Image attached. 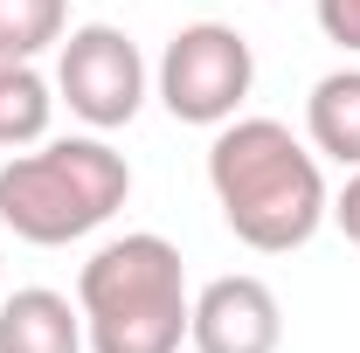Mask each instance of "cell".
I'll list each match as a JSON object with an SVG mask.
<instances>
[{
  "label": "cell",
  "mask_w": 360,
  "mask_h": 353,
  "mask_svg": "<svg viewBox=\"0 0 360 353\" xmlns=\"http://www.w3.org/2000/svg\"><path fill=\"white\" fill-rule=\"evenodd\" d=\"M208 187H215L229 236L264 250V257L305 250L319 236V222H326V208H333L319 153L284 118H229V125H215Z\"/></svg>",
  "instance_id": "cell-1"
},
{
  "label": "cell",
  "mask_w": 360,
  "mask_h": 353,
  "mask_svg": "<svg viewBox=\"0 0 360 353\" xmlns=\"http://www.w3.org/2000/svg\"><path fill=\"white\" fill-rule=\"evenodd\" d=\"M49 118H56V84H49L35 63H7L0 56V146L7 153L42 146Z\"/></svg>",
  "instance_id": "cell-9"
},
{
  "label": "cell",
  "mask_w": 360,
  "mask_h": 353,
  "mask_svg": "<svg viewBox=\"0 0 360 353\" xmlns=\"http://www.w3.org/2000/svg\"><path fill=\"white\" fill-rule=\"evenodd\" d=\"M125 194H132V167L97 132L49 139L42 153H14L0 167V222L35 250L84 243L90 229H104L125 208Z\"/></svg>",
  "instance_id": "cell-3"
},
{
  "label": "cell",
  "mask_w": 360,
  "mask_h": 353,
  "mask_svg": "<svg viewBox=\"0 0 360 353\" xmlns=\"http://www.w3.org/2000/svg\"><path fill=\"white\" fill-rule=\"evenodd\" d=\"M250 84H257V56L229 21H187L153 70V90L180 125H229Z\"/></svg>",
  "instance_id": "cell-4"
},
{
  "label": "cell",
  "mask_w": 360,
  "mask_h": 353,
  "mask_svg": "<svg viewBox=\"0 0 360 353\" xmlns=\"http://www.w3.org/2000/svg\"><path fill=\"white\" fill-rule=\"evenodd\" d=\"M305 139L319 160L360 167V70H326L305 97Z\"/></svg>",
  "instance_id": "cell-8"
},
{
  "label": "cell",
  "mask_w": 360,
  "mask_h": 353,
  "mask_svg": "<svg viewBox=\"0 0 360 353\" xmlns=\"http://www.w3.org/2000/svg\"><path fill=\"white\" fill-rule=\"evenodd\" d=\"M187 347L194 353H277L284 347V305L264 277L236 270L201 284V298L187 312Z\"/></svg>",
  "instance_id": "cell-6"
},
{
  "label": "cell",
  "mask_w": 360,
  "mask_h": 353,
  "mask_svg": "<svg viewBox=\"0 0 360 353\" xmlns=\"http://www.w3.org/2000/svg\"><path fill=\"white\" fill-rule=\"evenodd\" d=\"M77 312H84L90 353H180L187 312H194L180 250L153 229L111 236L77 270Z\"/></svg>",
  "instance_id": "cell-2"
},
{
  "label": "cell",
  "mask_w": 360,
  "mask_h": 353,
  "mask_svg": "<svg viewBox=\"0 0 360 353\" xmlns=\"http://www.w3.org/2000/svg\"><path fill=\"white\" fill-rule=\"evenodd\" d=\"M0 353H84V312L49 284L7 291L0 298Z\"/></svg>",
  "instance_id": "cell-7"
},
{
  "label": "cell",
  "mask_w": 360,
  "mask_h": 353,
  "mask_svg": "<svg viewBox=\"0 0 360 353\" xmlns=\"http://www.w3.org/2000/svg\"><path fill=\"white\" fill-rule=\"evenodd\" d=\"M63 35H70V0H0V56L7 63H35Z\"/></svg>",
  "instance_id": "cell-10"
},
{
  "label": "cell",
  "mask_w": 360,
  "mask_h": 353,
  "mask_svg": "<svg viewBox=\"0 0 360 353\" xmlns=\"http://www.w3.org/2000/svg\"><path fill=\"white\" fill-rule=\"evenodd\" d=\"M319 28H326V42H340L347 56H360V0H312Z\"/></svg>",
  "instance_id": "cell-11"
},
{
  "label": "cell",
  "mask_w": 360,
  "mask_h": 353,
  "mask_svg": "<svg viewBox=\"0 0 360 353\" xmlns=\"http://www.w3.org/2000/svg\"><path fill=\"white\" fill-rule=\"evenodd\" d=\"M146 56L125 28L111 21H84L63 35V56H56V97L84 118L90 132H118L132 125L139 104H146Z\"/></svg>",
  "instance_id": "cell-5"
},
{
  "label": "cell",
  "mask_w": 360,
  "mask_h": 353,
  "mask_svg": "<svg viewBox=\"0 0 360 353\" xmlns=\"http://www.w3.org/2000/svg\"><path fill=\"white\" fill-rule=\"evenodd\" d=\"M326 222H333V229H340V236H347V243L360 250V167L347 174V187L333 194V208H326Z\"/></svg>",
  "instance_id": "cell-12"
}]
</instances>
